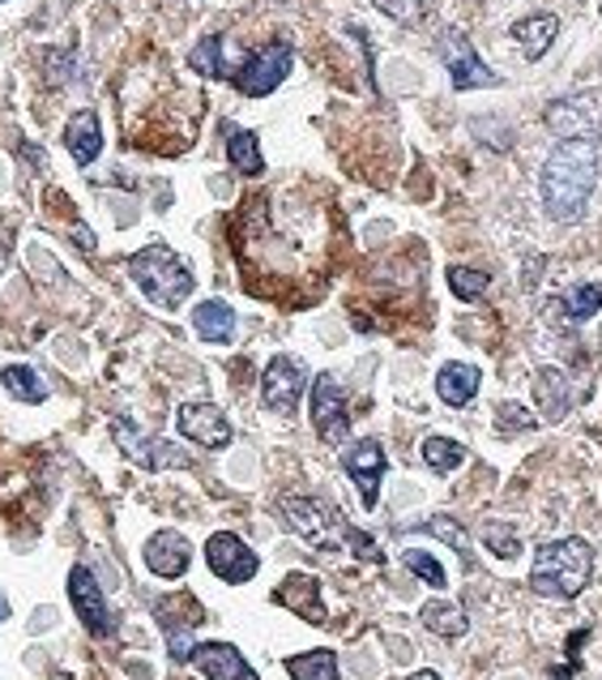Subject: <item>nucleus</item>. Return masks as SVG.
I'll return each instance as SVG.
<instances>
[{
    "instance_id": "37",
    "label": "nucleus",
    "mask_w": 602,
    "mask_h": 680,
    "mask_svg": "<svg viewBox=\"0 0 602 680\" xmlns=\"http://www.w3.org/2000/svg\"><path fill=\"white\" fill-rule=\"evenodd\" d=\"M411 680H441V677H436V672H427V668H423V672H414Z\"/></svg>"
},
{
    "instance_id": "22",
    "label": "nucleus",
    "mask_w": 602,
    "mask_h": 680,
    "mask_svg": "<svg viewBox=\"0 0 602 680\" xmlns=\"http://www.w3.org/2000/svg\"><path fill=\"white\" fill-rule=\"evenodd\" d=\"M599 308H602V283H577V287H572L560 304H551L547 313H560L564 322L581 325V322H590Z\"/></svg>"
},
{
    "instance_id": "6",
    "label": "nucleus",
    "mask_w": 602,
    "mask_h": 680,
    "mask_svg": "<svg viewBox=\"0 0 602 680\" xmlns=\"http://www.w3.org/2000/svg\"><path fill=\"white\" fill-rule=\"evenodd\" d=\"M291 65H295V52H291V43L278 39V43L261 48V52H253V56L240 65L235 86H240V95H249V98L274 95V91L283 86V77L291 73Z\"/></svg>"
},
{
    "instance_id": "23",
    "label": "nucleus",
    "mask_w": 602,
    "mask_h": 680,
    "mask_svg": "<svg viewBox=\"0 0 602 680\" xmlns=\"http://www.w3.org/2000/svg\"><path fill=\"white\" fill-rule=\"evenodd\" d=\"M419 620H423L432 634H441V638H462V634L471 629L466 613H462L457 604H444V599H432V604H423V608H419Z\"/></svg>"
},
{
    "instance_id": "19",
    "label": "nucleus",
    "mask_w": 602,
    "mask_h": 680,
    "mask_svg": "<svg viewBox=\"0 0 602 680\" xmlns=\"http://www.w3.org/2000/svg\"><path fill=\"white\" fill-rule=\"evenodd\" d=\"M535 398H539L547 420H564L572 407V389H569L564 368H539V373H535Z\"/></svg>"
},
{
    "instance_id": "3",
    "label": "nucleus",
    "mask_w": 602,
    "mask_h": 680,
    "mask_svg": "<svg viewBox=\"0 0 602 680\" xmlns=\"http://www.w3.org/2000/svg\"><path fill=\"white\" fill-rule=\"evenodd\" d=\"M128 274L146 292V300H155L159 308H180L192 295V270L167 244H146L141 253H133Z\"/></svg>"
},
{
    "instance_id": "18",
    "label": "nucleus",
    "mask_w": 602,
    "mask_h": 680,
    "mask_svg": "<svg viewBox=\"0 0 602 680\" xmlns=\"http://www.w3.org/2000/svg\"><path fill=\"white\" fill-rule=\"evenodd\" d=\"M274 599L291 608V613H299L304 620H313V625H325L329 616H325V604H320V583L317 578H308V574H291L278 590H274Z\"/></svg>"
},
{
    "instance_id": "31",
    "label": "nucleus",
    "mask_w": 602,
    "mask_h": 680,
    "mask_svg": "<svg viewBox=\"0 0 602 680\" xmlns=\"http://www.w3.org/2000/svg\"><path fill=\"white\" fill-rule=\"evenodd\" d=\"M483 544L496 552V556L513 561V556L521 552V535H517L508 522H487V526H483Z\"/></svg>"
},
{
    "instance_id": "16",
    "label": "nucleus",
    "mask_w": 602,
    "mask_h": 680,
    "mask_svg": "<svg viewBox=\"0 0 602 680\" xmlns=\"http://www.w3.org/2000/svg\"><path fill=\"white\" fill-rule=\"evenodd\" d=\"M556 34H560V18L556 13H530V18H521V22L508 27V39L521 48L526 61H542L547 48L556 43Z\"/></svg>"
},
{
    "instance_id": "26",
    "label": "nucleus",
    "mask_w": 602,
    "mask_h": 680,
    "mask_svg": "<svg viewBox=\"0 0 602 680\" xmlns=\"http://www.w3.org/2000/svg\"><path fill=\"white\" fill-rule=\"evenodd\" d=\"M291 680H338V655L334 650H308L286 659Z\"/></svg>"
},
{
    "instance_id": "21",
    "label": "nucleus",
    "mask_w": 602,
    "mask_h": 680,
    "mask_svg": "<svg viewBox=\"0 0 602 680\" xmlns=\"http://www.w3.org/2000/svg\"><path fill=\"white\" fill-rule=\"evenodd\" d=\"M192 329H197V338H205V343H231V338H235V313H231V304H226V300H205V304H197Z\"/></svg>"
},
{
    "instance_id": "35",
    "label": "nucleus",
    "mask_w": 602,
    "mask_h": 680,
    "mask_svg": "<svg viewBox=\"0 0 602 680\" xmlns=\"http://www.w3.org/2000/svg\"><path fill=\"white\" fill-rule=\"evenodd\" d=\"M347 544H350V548H355V552H359L363 561H384L381 548H377V544H372V540H368L363 531H355V526H347Z\"/></svg>"
},
{
    "instance_id": "10",
    "label": "nucleus",
    "mask_w": 602,
    "mask_h": 680,
    "mask_svg": "<svg viewBox=\"0 0 602 680\" xmlns=\"http://www.w3.org/2000/svg\"><path fill=\"white\" fill-rule=\"evenodd\" d=\"M68 599H73L82 625H86L95 638H112V634H116V613L107 608L103 586H98V578L86 569V565H73V569H68Z\"/></svg>"
},
{
    "instance_id": "36",
    "label": "nucleus",
    "mask_w": 602,
    "mask_h": 680,
    "mask_svg": "<svg viewBox=\"0 0 602 680\" xmlns=\"http://www.w3.org/2000/svg\"><path fill=\"white\" fill-rule=\"evenodd\" d=\"M4 265H9V249H4V240H0V274H4Z\"/></svg>"
},
{
    "instance_id": "30",
    "label": "nucleus",
    "mask_w": 602,
    "mask_h": 680,
    "mask_svg": "<svg viewBox=\"0 0 602 680\" xmlns=\"http://www.w3.org/2000/svg\"><path fill=\"white\" fill-rule=\"evenodd\" d=\"M419 531H427V535H436V540H444L448 548L462 552V561L471 565V540H466V531H462L457 522L448 519V514H436V519H427V522H423V526H419Z\"/></svg>"
},
{
    "instance_id": "38",
    "label": "nucleus",
    "mask_w": 602,
    "mask_h": 680,
    "mask_svg": "<svg viewBox=\"0 0 602 680\" xmlns=\"http://www.w3.org/2000/svg\"><path fill=\"white\" fill-rule=\"evenodd\" d=\"M4 616H9V599H4V595H0V620H4Z\"/></svg>"
},
{
    "instance_id": "8",
    "label": "nucleus",
    "mask_w": 602,
    "mask_h": 680,
    "mask_svg": "<svg viewBox=\"0 0 602 680\" xmlns=\"http://www.w3.org/2000/svg\"><path fill=\"white\" fill-rule=\"evenodd\" d=\"M313 428L320 441L342 446L350 432V411H347V389L338 386L334 373H320L313 381Z\"/></svg>"
},
{
    "instance_id": "32",
    "label": "nucleus",
    "mask_w": 602,
    "mask_h": 680,
    "mask_svg": "<svg viewBox=\"0 0 602 680\" xmlns=\"http://www.w3.org/2000/svg\"><path fill=\"white\" fill-rule=\"evenodd\" d=\"M406 569H411V574H419V578H423L427 586H436V590H444V586H448V578H444V565L436 561V556H432V552L411 548V552H406Z\"/></svg>"
},
{
    "instance_id": "25",
    "label": "nucleus",
    "mask_w": 602,
    "mask_h": 680,
    "mask_svg": "<svg viewBox=\"0 0 602 680\" xmlns=\"http://www.w3.org/2000/svg\"><path fill=\"white\" fill-rule=\"evenodd\" d=\"M0 386L9 389L18 402H31V407H39V402L47 398V386H43V377L34 373L31 364H9V368L0 373Z\"/></svg>"
},
{
    "instance_id": "28",
    "label": "nucleus",
    "mask_w": 602,
    "mask_h": 680,
    "mask_svg": "<svg viewBox=\"0 0 602 680\" xmlns=\"http://www.w3.org/2000/svg\"><path fill=\"white\" fill-rule=\"evenodd\" d=\"M189 65L201 73V77H226L231 69H226V61H222V34H205L197 48H192Z\"/></svg>"
},
{
    "instance_id": "33",
    "label": "nucleus",
    "mask_w": 602,
    "mask_h": 680,
    "mask_svg": "<svg viewBox=\"0 0 602 680\" xmlns=\"http://www.w3.org/2000/svg\"><path fill=\"white\" fill-rule=\"evenodd\" d=\"M377 9H381L384 18H393V22H419L423 18V9H427V0H372Z\"/></svg>"
},
{
    "instance_id": "1",
    "label": "nucleus",
    "mask_w": 602,
    "mask_h": 680,
    "mask_svg": "<svg viewBox=\"0 0 602 680\" xmlns=\"http://www.w3.org/2000/svg\"><path fill=\"white\" fill-rule=\"evenodd\" d=\"M594 185H599V146L590 137H564L542 163V210L556 223H581L590 210Z\"/></svg>"
},
{
    "instance_id": "2",
    "label": "nucleus",
    "mask_w": 602,
    "mask_h": 680,
    "mask_svg": "<svg viewBox=\"0 0 602 680\" xmlns=\"http://www.w3.org/2000/svg\"><path fill=\"white\" fill-rule=\"evenodd\" d=\"M590 574H594V548L581 535H569L542 544L530 569V586L547 599H577L590 586Z\"/></svg>"
},
{
    "instance_id": "27",
    "label": "nucleus",
    "mask_w": 602,
    "mask_h": 680,
    "mask_svg": "<svg viewBox=\"0 0 602 680\" xmlns=\"http://www.w3.org/2000/svg\"><path fill=\"white\" fill-rule=\"evenodd\" d=\"M423 462H427L436 475H448V471H457V467L466 462V450H462L457 441H448V437H427V441H423Z\"/></svg>"
},
{
    "instance_id": "11",
    "label": "nucleus",
    "mask_w": 602,
    "mask_h": 680,
    "mask_svg": "<svg viewBox=\"0 0 602 680\" xmlns=\"http://www.w3.org/2000/svg\"><path fill=\"white\" fill-rule=\"evenodd\" d=\"M205 565L219 574L222 583H231V586L253 583L256 569H261L256 552L249 548L240 535H231V531H219V535H210V540H205Z\"/></svg>"
},
{
    "instance_id": "4",
    "label": "nucleus",
    "mask_w": 602,
    "mask_h": 680,
    "mask_svg": "<svg viewBox=\"0 0 602 680\" xmlns=\"http://www.w3.org/2000/svg\"><path fill=\"white\" fill-rule=\"evenodd\" d=\"M278 514L283 522L299 535V540H308L313 548L329 552V548H342L347 544V526L342 514L334 510V505H325L317 496H283L278 501Z\"/></svg>"
},
{
    "instance_id": "20",
    "label": "nucleus",
    "mask_w": 602,
    "mask_h": 680,
    "mask_svg": "<svg viewBox=\"0 0 602 680\" xmlns=\"http://www.w3.org/2000/svg\"><path fill=\"white\" fill-rule=\"evenodd\" d=\"M478 381L483 377H478L475 364H444L441 373H436V394L448 407H466L478 394Z\"/></svg>"
},
{
    "instance_id": "9",
    "label": "nucleus",
    "mask_w": 602,
    "mask_h": 680,
    "mask_svg": "<svg viewBox=\"0 0 602 680\" xmlns=\"http://www.w3.org/2000/svg\"><path fill=\"white\" fill-rule=\"evenodd\" d=\"M441 61L453 77V91H483V86H496L500 77L478 61L475 43L462 31H444L441 34Z\"/></svg>"
},
{
    "instance_id": "15",
    "label": "nucleus",
    "mask_w": 602,
    "mask_h": 680,
    "mask_svg": "<svg viewBox=\"0 0 602 680\" xmlns=\"http://www.w3.org/2000/svg\"><path fill=\"white\" fill-rule=\"evenodd\" d=\"M189 561H192V548L180 531H159V535H150V544H146V565H150V574H159V578H184V574H189Z\"/></svg>"
},
{
    "instance_id": "13",
    "label": "nucleus",
    "mask_w": 602,
    "mask_h": 680,
    "mask_svg": "<svg viewBox=\"0 0 602 680\" xmlns=\"http://www.w3.org/2000/svg\"><path fill=\"white\" fill-rule=\"evenodd\" d=\"M180 432L197 441V446H205V450H222V446H231V420L222 416L214 402H184L180 407Z\"/></svg>"
},
{
    "instance_id": "14",
    "label": "nucleus",
    "mask_w": 602,
    "mask_h": 680,
    "mask_svg": "<svg viewBox=\"0 0 602 680\" xmlns=\"http://www.w3.org/2000/svg\"><path fill=\"white\" fill-rule=\"evenodd\" d=\"M189 659L210 680H261L249 668V659L231 647V642H201V647H192Z\"/></svg>"
},
{
    "instance_id": "29",
    "label": "nucleus",
    "mask_w": 602,
    "mask_h": 680,
    "mask_svg": "<svg viewBox=\"0 0 602 680\" xmlns=\"http://www.w3.org/2000/svg\"><path fill=\"white\" fill-rule=\"evenodd\" d=\"M448 287L457 300H466V304H478L487 287H492V279L483 274V270H466V265H448Z\"/></svg>"
},
{
    "instance_id": "7",
    "label": "nucleus",
    "mask_w": 602,
    "mask_h": 680,
    "mask_svg": "<svg viewBox=\"0 0 602 680\" xmlns=\"http://www.w3.org/2000/svg\"><path fill=\"white\" fill-rule=\"evenodd\" d=\"M308 389V368L295 356H274L265 364V377H261V402L274 411V416H295L299 398Z\"/></svg>"
},
{
    "instance_id": "5",
    "label": "nucleus",
    "mask_w": 602,
    "mask_h": 680,
    "mask_svg": "<svg viewBox=\"0 0 602 680\" xmlns=\"http://www.w3.org/2000/svg\"><path fill=\"white\" fill-rule=\"evenodd\" d=\"M112 437H116V446H120L137 467H146V471H184V467H192V458L180 450V446L159 441V437H146L137 423H128V420H112Z\"/></svg>"
},
{
    "instance_id": "12",
    "label": "nucleus",
    "mask_w": 602,
    "mask_h": 680,
    "mask_svg": "<svg viewBox=\"0 0 602 680\" xmlns=\"http://www.w3.org/2000/svg\"><path fill=\"white\" fill-rule=\"evenodd\" d=\"M342 467H347V475L355 480L359 488V501L368 505V510H377V501H381V480H384V450L381 441H355L347 453H342Z\"/></svg>"
},
{
    "instance_id": "34",
    "label": "nucleus",
    "mask_w": 602,
    "mask_h": 680,
    "mask_svg": "<svg viewBox=\"0 0 602 680\" xmlns=\"http://www.w3.org/2000/svg\"><path fill=\"white\" fill-rule=\"evenodd\" d=\"M496 416H500V432H530V428L539 423L526 407H517V402H500Z\"/></svg>"
},
{
    "instance_id": "17",
    "label": "nucleus",
    "mask_w": 602,
    "mask_h": 680,
    "mask_svg": "<svg viewBox=\"0 0 602 680\" xmlns=\"http://www.w3.org/2000/svg\"><path fill=\"white\" fill-rule=\"evenodd\" d=\"M64 146H68V155L77 167H91L98 159V150H103V129H98V116L91 107H82V112H73L68 116V125H64Z\"/></svg>"
},
{
    "instance_id": "24",
    "label": "nucleus",
    "mask_w": 602,
    "mask_h": 680,
    "mask_svg": "<svg viewBox=\"0 0 602 680\" xmlns=\"http://www.w3.org/2000/svg\"><path fill=\"white\" fill-rule=\"evenodd\" d=\"M226 159L240 176H261L265 171V159H261V142H256L253 129H235L226 137Z\"/></svg>"
}]
</instances>
